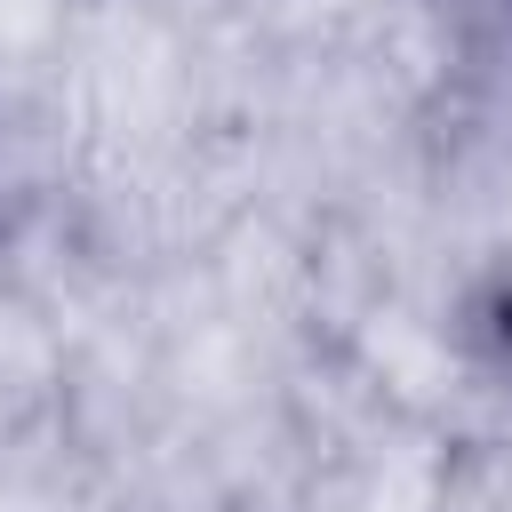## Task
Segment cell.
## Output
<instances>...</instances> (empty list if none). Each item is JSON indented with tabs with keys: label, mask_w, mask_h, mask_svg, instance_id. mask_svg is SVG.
Returning <instances> with one entry per match:
<instances>
[{
	"label": "cell",
	"mask_w": 512,
	"mask_h": 512,
	"mask_svg": "<svg viewBox=\"0 0 512 512\" xmlns=\"http://www.w3.org/2000/svg\"><path fill=\"white\" fill-rule=\"evenodd\" d=\"M464 344H472V360H480L496 384H512V256L472 288V304H464Z\"/></svg>",
	"instance_id": "1"
}]
</instances>
